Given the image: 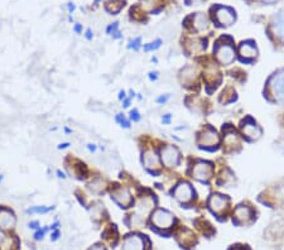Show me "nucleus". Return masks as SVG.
Here are the masks:
<instances>
[{"mask_svg": "<svg viewBox=\"0 0 284 250\" xmlns=\"http://www.w3.org/2000/svg\"><path fill=\"white\" fill-rule=\"evenodd\" d=\"M215 56L221 64H230L235 60V48L229 37H221L215 46Z\"/></svg>", "mask_w": 284, "mask_h": 250, "instance_id": "f257e3e1", "label": "nucleus"}, {"mask_svg": "<svg viewBox=\"0 0 284 250\" xmlns=\"http://www.w3.org/2000/svg\"><path fill=\"white\" fill-rule=\"evenodd\" d=\"M268 91L274 101L284 104V70L277 71L268 81Z\"/></svg>", "mask_w": 284, "mask_h": 250, "instance_id": "f03ea898", "label": "nucleus"}, {"mask_svg": "<svg viewBox=\"0 0 284 250\" xmlns=\"http://www.w3.org/2000/svg\"><path fill=\"white\" fill-rule=\"evenodd\" d=\"M212 13H214L215 22L219 24V26H225L229 27L231 24H234L235 19H237V16H235V12L234 9L229 7H222V5H217L212 9Z\"/></svg>", "mask_w": 284, "mask_h": 250, "instance_id": "7ed1b4c3", "label": "nucleus"}, {"mask_svg": "<svg viewBox=\"0 0 284 250\" xmlns=\"http://www.w3.org/2000/svg\"><path fill=\"white\" fill-rule=\"evenodd\" d=\"M152 222H153V225L156 228L162 229V230H167V229L171 228L173 225V222H174V216H173V214L167 211V210L159 208V210H157L153 214V216H152Z\"/></svg>", "mask_w": 284, "mask_h": 250, "instance_id": "20e7f679", "label": "nucleus"}, {"mask_svg": "<svg viewBox=\"0 0 284 250\" xmlns=\"http://www.w3.org/2000/svg\"><path fill=\"white\" fill-rule=\"evenodd\" d=\"M240 128H241L244 137L249 139V141H258L263 134L262 128L252 118H246L244 122H241Z\"/></svg>", "mask_w": 284, "mask_h": 250, "instance_id": "39448f33", "label": "nucleus"}, {"mask_svg": "<svg viewBox=\"0 0 284 250\" xmlns=\"http://www.w3.org/2000/svg\"><path fill=\"white\" fill-rule=\"evenodd\" d=\"M229 199L226 196L219 195V193H215L210 197V201H208V206H210V210L216 215H222L226 212V210L229 208Z\"/></svg>", "mask_w": 284, "mask_h": 250, "instance_id": "423d86ee", "label": "nucleus"}, {"mask_svg": "<svg viewBox=\"0 0 284 250\" xmlns=\"http://www.w3.org/2000/svg\"><path fill=\"white\" fill-rule=\"evenodd\" d=\"M212 164L208 162H198L195 164L193 171H192V177H195L198 181H207L212 177Z\"/></svg>", "mask_w": 284, "mask_h": 250, "instance_id": "0eeeda50", "label": "nucleus"}, {"mask_svg": "<svg viewBox=\"0 0 284 250\" xmlns=\"http://www.w3.org/2000/svg\"><path fill=\"white\" fill-rule=\"evenodd\" d=\"M162 162L167 167H176L179 163V152L173 145H167L162 149Z\"/></svg>", "mask_w": 284, "mask_h": 250, "instance_id": "6e6552de", "label": "nucleus"}, {"mask_svg": "<svg viewBox=\"0 0 284 250\" xmlns=\"http://www.w3.org/2000/svg\"><path fill=\"white\" fill-rule=\"evenodd\" d=\"M173 195L179 202H189L192 200L195 192H193V188L189 183L181 182L176 186V188L173 191Z\"/></svg>", "mask_w": 284, "mask_h": 250, "instance_id": "1a4fd4ad", "label": "nucleus"}, {"mask_svg": "<svg viewBox=\"0 0 284 250\" xmlns=\"http://www.w3.org/2000/svg\"><path fill=\"white\" fill-rule=\"evenodd\" d=\"M239 55L241 56L244 61H252L258 56V48H256L255 42L245 41L239 47Z\"/></svg>", "mask_w": 284, "mask_h": 250, "instance_id": "9d476101", "label": "nucleus"}, {"mask_svg": "<svg viewBox=\"0 0 284 250\" xmlns=\"http://www.w3.org/2000/svg\"><path fill=\"white\" fill-rule=\"evenodd\" d=\"M233 219L237 224H246V222H249L252 219V210L249 206L239 205L234 210Z\"/></svg>", "mask_w": 284, "mask_h": 250, "instance_id": "9b49d317", "label": "nucleus"}, {"mask_svg": "<svg viewBox=\"0 0 284 250\" xmlns=\"http://www.w3.org/2000/svg\"><path fill=\"white\" fill-rule=\"evenodd\" d=\"M122 250H144V237L141 235H129L125 237Z\"/></svg>", "mask_w": 284, "mask_h": 250, "instance_id": "f8f14e48", "label": "nucleus"}, {"mask_svg": "<svg viewBox=\"0 0 284 250\" xmlns=\"http://www.w3.org/2000/svg\"><path fill=\"white\" fill-rule=\"evenodd\" d=\"M200 144L204 147H214L219 144V135L212 128L205 129L200 135Z\"/></svg>", "mask_w": 284, "mask_h": 250, "instance_id": "ddd939ff", "label": "nucleus"}, {"mask_svg": "<svg viewBox=\"0 0 284 250\" xmlns=\"http://www.w3.org/2000/svg\"><path fill=\"white\" fill-rule=\"evenodd\" d=\"M271 29H273L275 37L284 43V12L283 13L277 14V16L273 18Z\"/></svg>", "mask_w": 284, "mask_h": 250, "instance_id": "4468645a", "label": "nucleus"}, {"mask_svg": "<svg viewBox=\"0 0 284 250\" xmlns=\"http://www.w3.org/2000/svg\"><path fill=\"white\" fill-rule=\"evenodd\" d=\"M225 145H226V148L234 149V151L240 147L239 135H237V133L235 132V130H233V129L225 132Z\"/></svg>", "mask_w": 284, "mask_h": 250, "instance_id": "2eb2a0df", "label": "nucleus"}, {"mask_svg": "<svg viewBox=\"0 0 284 250\" xmlns=\"http://www.w3.org/2000/svg\"><path fill=\"white\" fill-rule=\"evenodd\" d=\"M16 224V218H14L13 212L9 210H1L0 211V228L10 229L13 228Z\"/></svg>", "mask_w": 284, "mask_h": 250, "instance_id": "dca6fc26", "label": "nucleus"}, {"mask_svg": "<svg viewBox=\"0 0 284 250\" xmlns=\"http://www.w3.org/2000/svg\"><path fill=\"white\" fill-rule=\"evenodd\" d=\"M114 199L124 207H128V205L131 202V196L128 192V189H120L118 193H114Z\"/></svg>", "mask_w": 284, "mask_h": 250, "instance_id": "f3484780", "label": "nucleus"}, {"mask_svg": "<svg viewBox=\"0 0 284 250\" xmlns=\"http://www.w3.org/2000/svg\"><path fill=\"white\" fill-rule=\"evenodd\" d=\"M144 164L147 168H158L159 166V160H158V157L156 156L154 152H147L145 156H144Z\"/></svg>", "mask_w": 284, "mask_h": 250, "instance_id": "a211bd4d", "label": "nucleus"}, {"mask_svg": "<svg viewBox=\"0 0 284 250\" xmlns=\"http://www.w3.org/2000/svg\"><path fill=\"white\" fill-rule=\"evenodd\" d=\"M192 20L195 23V27L197 31H204V29L207 28V19L204 14L198 13L197 16H192Z\"/></svg>", "mask_w": 284, "mask_h": 250, "instance_id": "6ab92c4d", "label": "nucleus"}, {"mask_svg": "<svg viewBox=\"0 0 284 250\" xmlns=\"http://www.w3.org/2000/svg\"><path fill=\"white\" fill-rule=\"evenodd\" d=\"M205 43H206V41H202V39H191L189 45V52H191V53H196V52L202 51V49H205V47H206Z\"/></svg>", "mask_w": 284, "mask_h": 250, "instance_id": "aec40b11", "label": "nucleus"}, {"mask_svg": "<svg viewBox=\"0 0 284 250\" xmlns=\"http://www.w3.org/2000/svg\"><path fill=\"white\" fill-rule=\"evenodd\" d=\"M160 43H162V41H160V39H157V41L154 42V43H149V45L145 46V47H144V51L148 52V51H150V49L159 48Z\"/></svg>", "mask_w": 284, "mask_h": 250, "instance_id": "412c9836", "label": "nucleus"}, {"mask_svg": "<svg viewBox=\"0 0 284 250\" xmlns=\"http://www.w3.org/2000/svg\"><path fill=\"white\" fill-rule=\"evenodd\" d=\"M53 206L52 207H45V206H42V207H33V208H29L28 212H48L49 210H53Z\"/></svg>", "mask_w": 284, "mask_h": 250, "instance_id": "4be33fe9", "label": "nucleus"}, {"mask_svg": "<svg viewBox=\"0 0 284 250\" xmlns=\"http://www.w3.org/2000/svg\"><path fill=\"white\" fill-rule=\"evenodd\" d=\"M157 3L158 0H142V4H144V7L147 8H153Z\"/></svg>", "mask_w": 284, "mask_h": 250, "instance_id": "5701e85b", "label": "nucleus"}, {"mask_svg": "<svg viewBox=\"0 0 284 250\" xmlns=\"http://www.w3.org/2000/svg\"><path fill=\"white\" fill-rule=\"evenodd\" d=\"M130 118L134 120V122H138L139 119H141V116H139V112H138V110H131L130 111Z\"/></svg>", "mask_w": 284, "mask_h": 250, "instance_id": "b1692460", "label": "nucleus"}, {"mask_svg": "<svg viewBox=\"0 0 284 250\" xmlns=\"http://www.w3.org/2000/svg\"><path fill=\"white\" fill-rule=\"evenodd\" d=\"M139 43H141V39L137 38L134 42H131L130 45H129V48H131V47H133L134 49H138L139 48Z\"/></svg>", "mask_w": 284, "mask_h": 250, "instance_id": "393cba45", "label": "nucleus"}, {"mask_svg": "<svg viewBox=\"0 0 284 250\" xmlns=\"http://www.w3.org/2000/svg\"><path fill=\"white\" fill-rule=\"evenodd\" d=\"M229 250H250L249 248L245 247V245H233Z\"/></svg>", "mask_w": 284, "mask_h": 250, "instance_id": "a878e982", "label": "nucleus"}, {"mask_svg": "<svg viewBox=\"0 0 284 250\" xmlns=\"http://www.w3.org/2000/svg\"><path fill=\"white\" fill-rule=\"evenodd\" d=\"M46 231H47V229H43V230H39L38 233H37V234L34 235L35 240H39V239H42V237H43V235L46 234Z\"/></svg>", "mask_w": 284, "mask_h": 250, "instance_id": "bb28decb", "label": "nucleus"}, {"mask_svg": "<svg viewBox=\"0 0 284 250\" xmlns=\"http://www.w3.org/2000/svg\"><path fill=\"white\" fill-rule=\"evenodd\" d=\"M29 228H38V221H33V222H29Z\"/></svg>", "mask_w": 284, "mask_h": 250, "instance_id": "cd10ccee", "label": "nucleus"}, {"mask_svg": "<svg viewBox=\"0 0 284 250\" xmlns=\"http://www.w3.org/2000/svg\"><path fill=\"white\" fill-rule=\"evenodd\" d=\"M90 250H105V248L100 247V245H95V247H93Z\"/></svg>", "mask_w": 284, "mask_h": 250, "instance_id": "c85d7f7f", "label": "nucleus"}, {"mask_svg": "<svg viewBox=\"0 0 284 250\" xmlns=\"http://www.w3.org/2000/svg\"><path fill=\"white\" fill-rule=\"evenodd\" d=\"M150 75V80H156L157 78V72H152V74H149Z\"/></svg>", "mask_w": 284, "mask_h": 250, "instance_id": "c756f323", "label": "nucleus"}, {"mask_svg": "<svg viewBox=\"0 0 284 250\" xmlns=\"http://www.w3.org/2000/svg\"><path fill=\"white\" fill-rule=\"evenodd\" d=\"M124 97H125V93H124V91H120V93H119V99L123 100Z\"/></svg>", "mask_w": 284, "mask_h": 250, "instance_id": "7c9ffc66", "label": "nucleus"}, {"mask_svg": "<svg viewBox=\"0 0 284 250\" xmlns=\"http://www.w3.org/2000/svg\"><path fill=\"white\" fill-rule=\"evenodd\" d=\"M68 143H63V144H60L58 145V148H60V149H63V148H67L68 147Z\"/></svg>", "mask_w": 284, "mask_h": 250, "instance_id": "2f4dec72", "label": "nucleus"}, {"mask_svg": "<svg viewBox=\"0 0 284 250\" xmlns=\"http://www.w3.org/2000/svg\"><path fill=\"white\" fill-rule=\"evenodd\" d=\"M168 99V96H166V97H159V99H158V103H164V101H166V100Z\"/></svg>", "mask_w": 284, "mask_h": 250, "instance_id": "473e14b6", "label": "nucleus"}, {"mask_svg": "<svg viewBox=\"0 0 284 250\" xmlns=\"http://www.w3.org/2000/svg\"><path fill=\"white\" fill-rule=\"evenodd\" d=\"M89 149L91 152H95V149H96V147L94 144H89Z\"/></svg>", "mask_w": 284, "mask_h": 250, "instance_id": "72a5a7b5", "label": "nucleus"}, {"mask_svg": "<svg viewBox=\"0 0 284 250\" xmlns=\"http://www.w3.org/2000/svg\"><path fill=\"white\" fill-rule=\"evenodd\" d=\"M57 173H58V177H60V178H64V174L61 173V171H57Z\"/></svg>", "mask_w": 284, "mask_h": 250, "instance_id": "f704fd0d", "label": "nucleus"}, {"mask_svg": "<svg viewBox=\"0 0 284 250\" xmlns=\"http://www.w3.org/2000/svg\"><path fill=\"white\" fill-rule=\"evenodd\" d=\"M57 239H58V231H56V233L53 234V240H57Z\"/></svg>", "mask_w": 284, "mask_h": 250, "instance_id": "c9c22d12", "label": "nucleus"}, {"mask_svg": "<svg viewBox=\"0 0 284 250\" xmlns=\"http://www.w3.org/2000/svg\"><path fill=\"white\" fill-rule=\"evenodd\" d=\"M262 1H264V3H268V4H271V3H274L275 0H262Z\"/></svg>", "mask_w": 284, "mask_h": 250, "instance_id": "e433bc0d", "label": "nucleus"}, {"mask_svg": "<svg viewBox=\"0 0 284 250\" xmlns=\"http://www.w3.org/2000/svg\"><path fill=\"white\" fill-rule=\"evenodd\" d=\"M129 103H130V100H125L124 108H128V106H129Z\"/></svg>", "mask_w": 284, "mask_h": 250, "instance_id": "4c0bfd02", "label": "nucleus"}, {"mask_svg": "<svg viewBox=\"0 0 284 250\" xmlns=\"http://www.w3.org/2000/svg\"><path fill=\"white\" fill-rule=\"evenodd\" d=\"M169 118H171V116H169V115H167L166 118L163 119V123H168V122H169Z\"/></svg>", "mask_w": 284, "mask_h": 250, "instance_id": "58836bf2", "label": "nucleus"}, {"mask_svg": "<svg viewBox=\"0 0 284 250\" xmlns=\"http://www.w3.org/2000/svg\"><path fill=\"white\" fill-rule=\"evenodd\" d=\"M87 38L91 39V31H87V35H86Z\"/></svg>", "mask_w": 284, "mask_h": 250, "instance_id": "ea45409f", "label": "nucleus"}, {"mask_svg": "<svg viewBox=\"0 0 284 250\" xmlns=\"http://www.w3.org/2000/svg\"><path fill=\"white\" fill-rule=\"evenodd\" d=\"M80 29H81V28H80V26H77V27H76V32H80Z\"/></svg>", "mask_w": 284, "mask_h": 250, "instance_id": "a19ab883", "label": "nucleus"}, {"mask_svg": "<svg viewBox=\"0 0 284 250\" xmlns=\"http://www.w3.org/2000/svg\"><path fill=\"white\" fill-rule=\"evenodd\" d=\"M1 239H3V235H1V233H0V241H1Z\"/></svg>", "mask_w": 284, "mask_h": 250, "instance_id": "79ce46f5", "label": "nucleus"}, {"mask_svg": "<svg viewBox=\"0 0 284 250\" xmlns=\"http://www.w3.org/2000/svg\"><path fill=\"white\" fill-rule=\"evenodd\" d=\"M3 180V176H1V174H0V181Z\"/></svg>", "mask_w": 284, "mask_h": 250, "instance_id": "37998d69", "label": "nucleus"}]
</instances>
